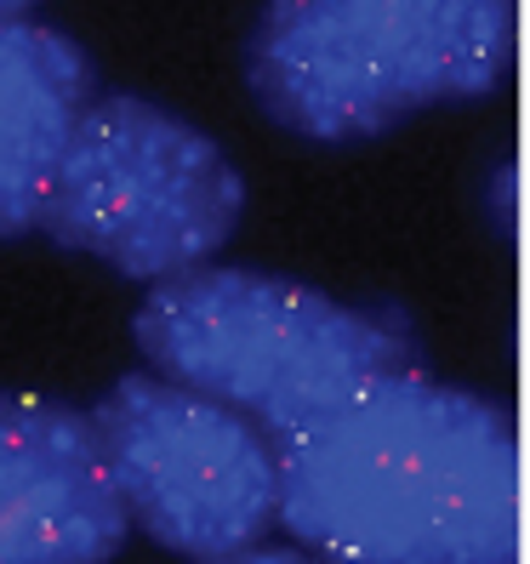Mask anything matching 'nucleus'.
<instances>
[{"label": "nucleus", "instance_id": "7ed1b4c3", "mask_svg": "<svg viewBox=\"0 0 530 564\" xmlns=\"http://www.w3.org/2000/svg\"><path fill=\"white\" fill-rule=\"evenodd\" d=\"M131 343L154 377L223 400L269 440L417 359V330L400 308L343 303L309 280L217 257L154 280L131 314Z\"/></svg>", "mask_w": 530, "mask_h": 564}, {"label": "nucleus", "instance_id": "f257e3e1", "mask_svg": "<svg viewBox=\"0 0 530 564\" xmlns=\"http://www.w3.org/2000/svg\"><path fill=\"white\" fill-rule=\"evenodd\" d=\"M274 519L325 564H513L519 434L479 388L417 365L274 440Z\"/></svg>", "mask_w": 530, "mask_h": 564}, {"label": "nucleus", "instance_id": "39448f33", "mask_svg": "<svg viewBox=\"0 0 530 564\" xmlns=\"http://www.w3.org/2000/svg\"><path fill=\"white\" fill-rule=\"evenodd\" d=\"M91 427L131 530L154 547L223 558L269 536L280 462L251 416L154 371H131L91 400Z\"/></svg>", "mask_w": 530, "mask_h": 564}, {"label": "nucleus", "instance_id": "6e6552de", "mask_svg": "<svg viewBox=\"0 0 530 564\" xmlns=\"http://www.w3.org/2000/svg\"><path fill=\"white\" fill-rule=\"evenodd\" d=\"M201 564H325L314 558L309 547H235V553H223V558H201Z\"/></svg>", "mask_w": 530, "mask_h": 564}, {"label": "nucleus", "instance_id": "423d86ee", "mask_svg": "<svg viewBox=\"0 0 530 564\" xmlns=\"http://www.w3.org/2000/svg\"><path fill=\"white\" fill-rule=\"evenodd\" d=\"M126 536L91 411L0 388V564H109Z\"/></svg>", "mask_w": 530, "mask_h": 564}, {"label": "nucleus", "instance_id": "20e7f679", "mask_svg": "<svg viewBox=\"0 0 530 564\" xmlns=\"http://www.w3.org/2000/svg\"><path fill=\"white\" fill-rule=\"evenodd\" d=\"M246 217V172L206 126L138 91L91 97L57 149L35 228L120 280L212 262Z\"/></svg>", "mask_w": 530, "mask_h": 564}, {"label": "nucleus", "instance_id": "0eeeda50", "mask_svg": "<svg viewBox=\"0 0 530 564\" xmlns=\"http://www.w3.org/2000/svg\"><path fill=\"white\" fill-rule=\"evenodd\" d=\"M91 97L97 63L69 29L0 18V240L35 228L57 149Z\"/></svg>", "mask_w": 530, "mask_h": 564}, {"label": "nucleus", "instance_id": "f03ea898", "mask_svg": "<svg viewBox=\"0 0 530 564\" xmlns=\"http://www.w3.org/2000/svg\"><path fill=\"white\" fill-rule=\"evenodd\" d=\"M519 0H262L240 75L257 115L314 149L485 104L513 69Z\"/></svg>", "mask_w": 530, "mask_h": 564}, {"label": "nucleus", "instance_id": "1a4fd4ad", "mask_svg": "<svg viewBox=\"0 0 530 564\" xmlns=\"http://www.w3.org/2000/svg\"><path fill=\"white\" fill-rule=\"evenodd\" d=\"M41 0H0V18H23V12H35Z\"/></svg>", "mask_w": 530, "mask_h": 564}]
</instances>
